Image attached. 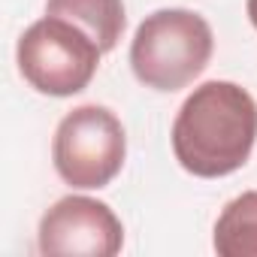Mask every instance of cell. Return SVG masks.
Listing matches in <instances>:
<instances>
[{
  "instance_id": "6da1fadb",
  "label": "cell",
  "mask_w": 257,
  "mask_h": 257,
  "mask_svg": "<svg viewBox=\"0 0 257 257\" xmlns=\"http://www.w3.org/2000/svg\"><path fill=\"white\" fill-rule=\"evenodd\" d=\"M257 143V103L236 82H206L182 103L173 124V152L182 170L221 179L245 167Z\"/></svg>"
},
{
  "instance_id": "7a4b0ae2",
  "label": "cell",
  "mask_w": 257,
  "mask_h": 257,
  "mask_svg": "<svg viewBox=\"0 0 257 257\" xmlns=\"http://www.w3.org/2000/svg\"><path fill=\"white\" fill-rule=\"evenodd\" d=\"M212 49L215 37L203 16L191 10H158L137 28L131 67L146 88L179 91L209 67Z\"/></svg>"
},
{
  "instance_id": "3957f363",
  "label": "cell",
  "mask_w": 257,
  "mask_h": 257,
  "mask_svg": "<svg viewBox=\"0 0 257 257\" xmlns=\"http://www.w3.org/2000/svg\"><path fill=\"white\" fill-rule=\"evenodd\" d=\"M100 46L73 22L46 16L19 40V70L25 82L49 97H70L91 85L100 67Z\"/></svg>"
},
{
  "instance_id": "277c9868",
  "label": "cell",
  "mask_w": 257,
  "mask_h": 257,
  "mask_svg": "<svg viewBox=\"0 0 257 257\" xmlns=\"http://www.w3.org/2000/svg\"><path fill=\"white\" fill-rule=\"evenodd\" d=\"M124 127L106 106H79L55 131L52 161L58 176L82 191L106 188L124 167Z\"/></svg>"
},
{
  "instance_id": "5b68a950",
  "label": "cell",
  "mask_w": 257,
  "mask_h": 257,
  "mask_svg": "<svg viewBox=\"0 0 257 257\" xmlns=\"http://www.w3.org/2000/svg\"><path fill=\"white\" fill-rule=\"evenodd\" d=\"M124 245L118 215L91 197H64L40 221L46 257H115Z\"/></svg>"
},
{
  "instance_id": "8992f818",
  "label": "cell",
  "mask_w": 257,
  "mask_h": 257,
  "mask_svg": "<svg viewBox=\"0 0 257 257\" xmlns=\"http://www.w3.org/2000/svg\"><path fill=\"white\" fill-rule=\"evenodd\" d=\"M46 16L73 22L100 46V52H112L127 25L121 0H49Z\"/></svg>"
},
{
  "instance_id": "52a82bcc",
  "label": "cell",
  "mask_w": 257,
  "mask_h": 257,
  "mask_svg": "<svg viewBox=\"0 0 257 257\" xmlns=\"http://www.w3.org/2000/svg\"><path fill=\"white\" fill-rule=\"evenodd\" d=\"M212 245L221 257H257V191H245L224 206Z\"/></svg>"
},
{
  "instance_id": "ba28073f",
  "label": "cell",
  "mask_w": 257,
  "mask_h": 257,
  "mask_svg": "<svg viewBox=\"0 0 257 257\" xmlns=\"http://www.w3.org/2000/svg\"><path fill=\"white\" fill-rule=\"evenodd\" d=\"M248 19H251V25L257 31V0H248Z\"/></svg>"
}]
</instances>
